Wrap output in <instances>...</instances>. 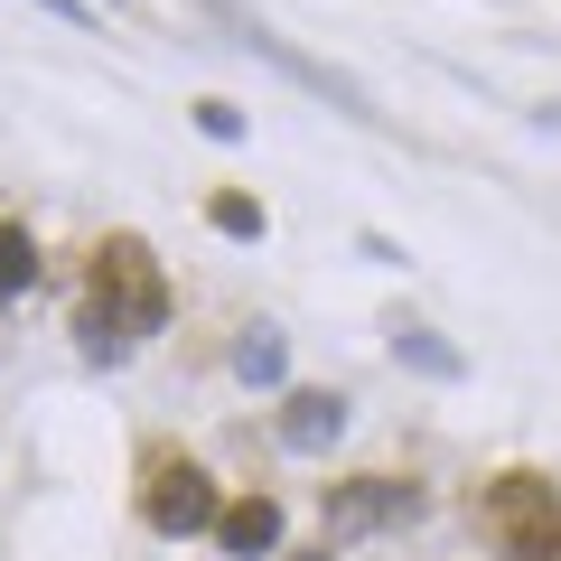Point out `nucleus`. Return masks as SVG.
Returning <instances> with one entry per match:
<instances>
[{
	"label": "nucleus",
	"instance_id": "6e6552de",
	"mask_svg": "<svg viewBox=\"0 0 561 561\" xmlns=\"http://www.w3.org/2000/svg\"><path fill=\"white\" fill-rule=\"evenodd\" d=\"M393 356H402V365H421V375H440V383H459V375H468V356H459V346H440L431 328H393Z\"/></svg>",
	"mask_w": 561,
	"mask_h": 561
},
{
	"label": "nucleus",
	"instance_id": "f257e3e1",
	"mask_svg": "<svg viewBox=\"0 0 561 561\" xmlns=\"http://www.w3.org/2000/svg\"><path fill=\"white\" fill-rule=\"evenodd\" d=\"M84 309H103L131 346L169 319V280H160V262H150V243H140V234H113L94 253V300H84Z\"/></svg>",
	"mask_w": 561,
	"mask_h": 561
},
{
	"label": "nucleus",
	"instance_id": "0eeeda50",
	"mask_svg": "<svg viewBox=\"0 0 561 561\" xmlns=\"http://www.w3.org/2000/svg\"><path fill=\"white\" fill-rule=\"evenodd\" d=\"M216 542H225L234 561H262V552H280V505H272V496H234V505L216 515Z\"/></svg>",
	"mask_w": 561,
	"mask_h": 561
},
{
	"label": "nucleus",
	"instance_id": "f03ea898",
	"mask_svg": "<svg viewBox=\"0 0 561 561\" xmlns=\"http://www.w3.org/2000/svg\"><path fill=\"white\" fill-rule=\"evenodd\" d=\"M486 534H496L515 561H552V552H561V505H552V486L524 478V468H515V478H496V486H486Z\"/></svg>",
	"mask_w": 561,
	"mask_h": 561
},
{
	"label": "nucleus",
	"instance_id": "2eb2a0df",
	"mask_svg": "<svg viewBox=\"0 0 561 561\" xmlns=\"http://www.w3.org/2000/svg\"><path fill=\"white\" fill-rule=\"evenodd\" d=\"M552 561H561V552H552Z\"/></svg>",
	"mask_w": 561,
	"mask_h": 561
},
{
	"label": "nucleus",
	"instance_id": "7ed1b4c3",
	"mask_svg": "<svg viewBox=\"0 0 561 561\" xmlns=\"http://www.w3.org/2000/svg\"><path fill=\"white\" fill-rule=\"evenodd\" d=\"M140 515H150V534H216V515H225V496H216V478L206 468H187V459H160L150 468V496H140Z\"/></svg>",
	"mask_w": 561,
	"mask_h": 561
},
{
	"label": "nucleus",
	"instance_id": "4468645a",
	"mask_svg": "<svg viewBox=\"0 0 561 561\" xmlns=\"http://www.w3.org/2000/svg\"><path fill=\"white\" fill-rule=\"evenodd\" d=\"M290 561H328V552H290Z\"/></svg>",
	"mask_w": 561,
	"mask_h": 561
},
{
	"label": "nucleus",
	"instance_id": "1a4fd4ad",
	"mask_svg": "<svg viewBox=\"0 0 561 561\" xmlns=\"http://www.w3.org/2000/svg\"><path fill=\"white\" fill-rule=\"evenodd\" d=\"M280 365H290L280 328H243V346H234V375H243V383H280Z\"/></svg>",
	"mask_w": 561,
	"mask_h": 561
},
{
	"label": "nucleus",
	"instance_id": "20e7f679",
	"mask_svg": "<svg viewBox=\"0 0 561 561\" xmlns=\"http://www.w3.org/2000/svg\"><path fill=\"white\" fill-rule=\"evenodd\" d=\"M225 20H234V10H225ZM234 38L253 47V57H272V66H280V76H290V84H309V94H319V103H337V113H356V122H383V113H375V94H365L356 76H337V66L300 57V47H290V38H272V28H262V20H234Z\"/></svg>",
	"mask_w": 561,
	"mask_h": 561
},
{
	"label": "nucleus",
	"instance_id": "9b49d317",
	"mask_svg": "<svg viewBox=\"0 0 561 561\" xmlns=\"http://www.w3.org/2000/svg\"><path fill=\"white\" fill-rule=\"evenodd\" d=\"M206 225H216V234H234V243H262V197H243V187H225V197L206 206Z\"/></svg>",
	"mask_w": 561,
	"mask_h": 561
},
{
	"label": "nucleus",
	"instance_id": "423d86ee",
	"mask_svg": "<svg viewBox=\"0 0 561 561\" xmlns=\"http://www.w3.org/2000/svg\"><path fill=\"white\" fill-rule=\"evenodd\" d=\"M280 440L309 449V459L337 449V440H346V402H337V393H290V402H280Z\"/></svg>",
	"mask_w": 561,
	"mask_h": 561
},
{
	"label": "nucleus",
	"instance_id": "ddd939ff",
	"mask_svg": "<svg viewBox=\"0 0 561 561\" xmlns=\"http://www.w3.org/2000/svg\"><path fill=\"white\" fill-rule=\"evenodd\" d=\"M38 10H57V20H76V28H94V0H38Z\"/></svg>",
	"mask_w": 561,
	"mask_h": 561
},
{
	"label": "nucleus",
	"instance_id": "9d476101",
	"mask_svg": "<svg viewBox=\"0 0 561 561\" xmlns=\"http://www.w3.org/2000/svg\"><path fill=\"white\" fill-rule=\"evenodd\" d=\"M28 280H38V243H28L20 225H0V300H20Z\"/></svg>",
	"mask_w": 561,
	"mask_h": 561
},
{
	"label": "nucleus",
	"instance_id": "f8f14e48",
	"mask_svg": "<svg viewBox=\"0 0 561 561\" xmlns=\"http://www.w3.org/2000/svg\"><path fill=\"white\" fill-rule=\"evenodd\" d=\"M197 131L206 140H243V113H234V103H197Z\"/></svg>",
	"mask_w": 561,
	"mask_h": 561
},
{
	"label": "nucleus",
	"instance_id": "39448f33",
	"mask_svg": "<svg viewBox=\"0 0 561 561\" xmlns=\"http://www.w3.org/2000/svg\"><path fill=\"white\" fill-rule=\"evenodd\" d=\"M421 515V486H402V478H346V486H328V534H375V524H412Z\"/></svg>",
	"mask_w": 561,
	"mask_h": 561
}]
</instances>
